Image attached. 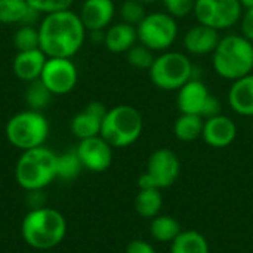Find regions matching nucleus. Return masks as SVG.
Instances as JSON below:
<instances>
[{"label":"nucleus","mask_w":253,"mask_h":253,"mask_svg":"<svg viewBox=\"0 0 253 253\" xmlns=\"http://www.w3.org/2000/svg\"><path fill=\"white\" fill-rule=\"evenodd\" d=\"M113 147L101 136H92L79 141L76 151L86 170L101 173L113 163Z\"/></svg>","instance_id":"ddd939ff"},{"label":"nucleus","mask_w":253,"mask_h":253,"mask_svg":"<svg viewBox=\"0 0 253 253\" xmlns=\"http://www.w3.org/2000/svg\"><path fill=\"white\" fill-rule=\"evenodd\" d=\"M125 253H156V249H154L153 245L148 243L147 240L136 239V240H132V242L126 246Z\"/></svg>","instance_id":"72a5a7b5"},{"label":"nucleus","mask_w":253,"mask_h":253,"mask_svg":"<svg viewBox=\"0 0 253 253\" xmlns=\"http://www.w3.org/2000/svg\"><path fill=\"white\" fill-rule=\"evenodd\" d=\"M82 160L76 151V148L64 151L58 154V178L61 181H73L83 170Z\"/></svg>","instance_id":"a878e982"},{"label":"nucleus","mask_w":253,"mask_h":253,"mask_svg":"<svg viewBox=\"0 0 253 253\" xmlns=\"http://www.w3.org/2000/svg\"><path fill=\"white\" fill-rule=\"evenodd\" d=\"M170 253H209V243L200 231L182 230L170 243Z\"/></svg>","instance_id":"4be33fe9"},{"label":"nucleus","mask_w":253,"mask_h":253,"mask_svg":"<svg viewBox=\"0 0 253 253\" xmlns=\"http://www.w3.org/2000/svg\"><path fill=\"white\" fill-rule=\"evenodd\" d=\"M243 6L239 0H196V21L216 31L228 30L240 22Z\"/></svg>","instance_id":"9d476101"},{"label":"nucleus","mask_w":253,"mask_h":253,"mask_svg":"<svg viewBox=\"0 0 253 253\" xmlns=\"http://www.w3.org/2000/svg\"><path fill=\"white\" fill-rule=\"evenodd\" d=\"M47 56L42 49H33V50H24L18 52L13 58L12 68L15 76L22 82H34L39 80L43 71V67L46 64Z\"/></svg>","instance_id":"a211bd4d"},{"label":"nucleus","mask_w":253,"mask_h":253,"mask_svg":"<svg viewBox=\"0 0 253 253\" xmlns=\"http://www.w3.org/2000/svg\"><path fill=\"white\" fill-rule=\"evenodd\" d=\"M181 224L169 215H157L150 224L151 237L160 243H172L181 234Z\"/></svg>","instance_id":"393cba45"},{"label":"nucleus","mask_w":253,"mask_h":253,"mask_svg":"<svg viewBox=\"0 0 253 253\" xmlns=\"http://www.w3.org/2000/svg\"><path fill=\"white\" fill-rule=\"evenodd\" d=\"M13 46L18 52L40 49V36L37 25H19L13 34Z\"/></svg>","instance_id":"cd10ccee"},{"label":"nucleus","mask_w":253,"mask_h":253,"mask_svg":"<svg viewBox=\"0 0 253 253\" xmlns=\"http://www.w3.org/2000/svg\"><path fill=\"white\" fill-rule=\"evenodd\" d=\"M141 3H144L145 6H148V4H153V3H156L157 0H139Z\"/></svg>","instance_id":"c9c22d12"},{"label":"nucleus","mask_w":253,"mask_h":253,"mask_svg":"<svg viewBox=\"0 0 253 253\" xmlns=\"http://www.w3.org/2000/svg\"><path fill=\"white\" fill-rule=\"evenodd\" d=\"M239 24L242 28V36H245L248 40H251L253 43V7L243 9Z\"/></svg>","instance_id":"473e14b6"},{"label":"nucleus","mask_w":253,"mask_h":253,"mask_svg":"<svg viewBox=\"0 0 253 253\" xmlns=\"http://www.w3.org/2000/svg\"><path fill=\"white\" fill-rule=\"evenodd\" d=\"M240 4L243 6V9H248V7H253V0H239Z\"/></svg>","instance_id":"f704fd0d"},{"label":"nucleus","mask_w":253,"mask_h":253,"mask_svg":"<svg viewBox=\"0 0 253 253\" xmlns=\"http://www.w3.org/2000/svg\"><path fill=\"white\" fill-rule=\"evenodd\" d=\"M136 43H138L136 27L130 24L120 21V22L111 24L105 30L104 46L111 53H126Z\"/></svg>","instance_id":"412c9836"},{"label":"nucleus","mask_w":253,"mask_h":253,"mask_svg":"<svg viewBox=\"0 0 253 253\" xmlns=\"http://www.w3.org/2000/svg\"><path fill=\"white\" fill-rule=\"evenodd\" d=\"M176 18L168 12H151L136 27L138 42L153 52H165L172 47L178 37Z\"/></svg>","instance_id":"6e6552de"},{"label":"nucleus","mask_w":253,"mask_h":253,"mask_svg":"<svg viewBox=\"0 0 253 253\" xmlns=\"http://www.w3.org/2000/svg\"><path fill=\"white\" fill-rule=\"evenodd\" d=\"M125 55H126V61L130 67H133L136 70H147V71L150 70V67L154 62V58H156L154 52L139 42L133 47H130Z\"/></svg>","instance_id":"c85d7f7f"},{"label":"nucleus","mask_w":253,"mask_h":253,"mask_svg":"<svg viewBox=\"0 0 253 253\" xmlns=\"http://www.w3.org/2000/svg\"><path fill=\"white\" fill-rule=\"evenodd\" d=\"M203 125H205L203 117L179 113V116L173 125V133H175L176 139H179L182 142H193V141L202 138Z\"/></svg>","instance_id":"5701e85b"},{"label":"nucleus","mask_w":253,"mask_h":253,"mask_svg":"<svg viewBox=\"0 0 253 253\" xmlns=\"http://www.w3.org/2000/svg\"><path fill=\"white\" fill-rule=\"evenodd\" d=\"M40 13L27 0H0V24L34 25Z\"/></svg>","instance_id":"aec40b11"},{"label":"nucleus","mask_w":253,"mask_h":253,"mask_svg":"<svg viewBox=\"0 0 253 253\" xmlns=\"http://www.w3.org/2000/svg\"><path fill=\"white\" fill-rule=\"evenodd\" d=\"M37 27L40 49L47 58H73L87 37L79 13L71 9L44 15Z\"/></svg>","instance_id":"f257e3e1"},{"label":"nucleus","mask_w":253,"mask_h":253,"mask_svg":"<svg viewBox=\"0 0 253 253\" xmlns=\"http://www.w3.org/2000/svg\"><path fill=\"white\" fill-rule=\"evenodd\" d=\"M58 178V154L42 145L22 151L15 165L16 184L28 191H43Z\"/></svg>","instance_id":"7ed1b4c3"},{"label":"nucleus","mask_w":253,"mask_h":253,"mask_svg":"<svg viewBox=\"0 0 253 253\" xmlns=\"http://www.w3.org/2000/svg\"><path fill=\"white\" fill-rule=\"evenodd\" d=\"M147 6L139 0H125L119 7V15L123 22L138 27L139 22L147 16Z\"/></svg>","instance_id":"c756f323"},{"label":"nucleus","mask_w":253,"mask_h":253,"mask_svg":"<svg viewBox=\"0 0 253 253\" xmlns=\"http://www.w3.org/2000/svg\"><path fill=\"white\" fill-rule=\"evenodd\" d=\"M154 185L159 190H165L172 187L179 173H181V162L175 151L169 148H159L151 153L147 162V170Z\"/></svg>","instance_id":"f8f14e48"},{"label":"nucleus","mask_w":253,"mask_h":253,"mask_svg":"<svg viewBox=\"0 0 253 253\" xmlns=\"http://www.w3.org/2000/svg\"><path fill=\"white\" fill-rule=\"evenodd\" d=\"M52 96H53L52 92L42 83L40 79L30 82L25 89V102L30 110H36V111L44 110L49 105Z\"/></svg>","instance_id":"bb28decb"},{"label":"nucleus","mask_w":253,"mask_h":253,"mask_svg":"<svg viewBox=\"0 0 253 253\" xmlns=\"http://www.w3.org/2000/svg\"><path fill=\"white\" fill-rule=\"evenodd\" d=\"M219 31L206 27L203 24H196L188 28L184 34V47L187 53L194 56L212 55L221 40Z\"/></svg>","instance_id":"f3484780"},{"label":"nucleus","mask_w":253,"mask_h":253,"mask_svg":"<svg viewBox=\"0 0 253 253\" xmlns=\"http://www.w3.org/2000/svg\"><path fill=\"white\" fill-rule=\"evenodd\" d=\"M142 129L144 119L139 110L127 104H120L108 108L99 135L113 148H126L139 139Z\"/></svg>","instance_id":"39448f33"},{"label":"nucleus","mask_w":253,"mask_h":253,"mask_svg":"<svg viewBox=\"0 0 253 253\" xmlns=\"http://www.w3.org/2000/svg\"><path fill=\"white\" fill-rule=\"evenodd\" d=\"M108 108L105 104L99 101L89 102L82 111H79L70 122L71 133L79 139H86L92 136H98L101 133L102 122Z\"/></svg>","instance_id":"4468645a"},{"label":"nucleus","mask_w":253,"mask_h":253,"mask_svg":"<svg viewBox=\"0 0 253 253\" xmlns=\"http://www.w3.org/2000/svg\"><path fill=\"white\" fill-rule=\"evenodd\" d=\"M24 242L37 251H49L62 243L67 234V219L53 208L30 209L21 222Z\"/></svg>","instance_id":"f03ea898"},{"label":"nucleus","mask_w":253,"mask_h":253,"mask_svg":"<svg viewBox=\"0 0 253 253\" xmlns=\"http://www.w3.org/2000/svg\"><path fill=\"white\" fill-rule=\"evenodd\" d=\"M31 7H34L40 15H47L53 12L67 10L71 7L74 0H27Z\"/></svg>","instance_id":"2f4dec72"},{"label":"nucleus","mask_w":253,"mask_h":253,"mask_svg":"<svg viewBox=\"0 0 253 253\" xmlns=\"http://www.w3.org/2000/svg\"><path fill=\"white\" fill-rule=\"evenodd\" d=\"M165 12L173 18H185L194 12L196 0H162Z\"/></svg>","instance_id":"7c9ffc66"},{"label":"nucleus","mask_w":253,"mask_h":253,"mask_svg":"<svg viewBox=\"0 0 253 253\" xmlns=\"http://www.w3.org/2000/svg\"><path fill=\"white\" fill-rule=\"evenodd\" d=\"M40 80L52 95H67L76 87L79 71L71 58H47Z\"/></svg>","instance_id":"9b49d317"},{"label":"nucleus","mask_w":253,"mask_h":253,"mask_svg":"<svg viewBox=\"0 0 253 253\" xmlns=\"http://www.w3.org/2000/svg\"><path fill=\"white\" fill-rule=\"evenodd\" d=\"M196 67L191 58L179 50H165L160 52L153 65L148 70V76L151 83L166 92L179 90L187 82H190L194 76Z\"/></svg>","instance_id":"423d86ee"},{"label":"nucleus","mask_w":253,"mask_h":253,"mask_svg":"<svg viewBox=\"0 0 253 253\" xmlns=\"http://www.w3.org/2000/svg\"><path fill=\"white\" fill-rule=\"evenodd\" d=\"M163 208V197L162 190L159 188H148L139 190L135 197V211L139 216L153 219L154 216L160 215Z\"/></svg>","instance_id":"b1692460"},{"label":"nucleus","mask_w":253,"mask_h":253,"mask_svg":"<svg viewBox=\"0 0 253 253\" xmlns=\"http://www.w3.org/2000/svg\"><path fill=\"white\" fill-rule=\"evenodd\" d=\"M237 138V126L233 119L219 113L205 119L202 139L212 148H227Z\"/></svg>","instance_id":"2eb2a0df"},{"label":"nucleus","mask_w":253,"mask_h":253,"mask_svg":"<svg viewBox=\"0 0 253 253\" xmlns=\"http://www.w3.org/2000/svg\"><path fill=\"white\" fill-rule=\"evenodd\" d=\"M252 129H253V117H252Z\"/></svg>","instance_id":"e433bc0d"},{"label":"nucleus","mask_w":253,"mask_h":253,"mask_svg":"<svg viewBox=\"0 0 253 253\" xmlns=\"http://www.w3.org/2000/svg\"><path fill=\"white\" fill-rule=\"evenodd\" d=\"M49 122L42 111L24 110L12 116L4 127L6 139L21 151L44 145L49 138Z\"/></svg>","instance_id":"0eeeda50"},{"label":"nucleus","mask_w":253,"mask_h":253,"mask_svg":"<svg viewBox=\"0 0 253 253\" xmlns=\"http://www.w3.org/2000/svg\"><path fill=\"white\" fill-rule=\"evenodd\" d=\"M228 104L231 110L245 117H253V73L231 82L228 89Z\"/></svg>","instance_id":"6ab92c4d"},{"label":"nucleus","mask_w":253,"mask_h":253,"mask_svg":"<svg viewBox=\"0 0 253 253\" xmlns=\"http://www.w3.org/2000/svg\"><path fill=\"white\" fill-rule=\"evenodd\" d=\"M213 71L225 80L234 82L253 73V43L242 34L221 37L212 53Z\"/></svg>","instance_id":"20e7f679"},{"label":"nucleus","mask_w":253,"mask_h":253,"mask_svg":"<svg viewBox=\"0 0 253 253\" xmlns=\"http://www.w3.org/2000/svg\"><path fill=\"white\" fill-rule=\"evenodd\" d=\"M79 16L87 31L107 30L116 16V4L113 0H84Z\"/></svg>","instance_id":"dca6fc26"},{"label":"nucleus","mask_w":253,"mask_h":253,"mask_svg":"<svg viewBox=\"0 0 253 253\" xmlns=\"http://www.w3.org/2000/svg\"><path fill=\"white\" fill-rule=\"evenodd\" d=\"M176 107L182 114H194L203 119L216 116L222 110L221 101L197 77H193L176 90Z\"/></svg>","instance_id":"1a4fd4ad"}]
</instances>
